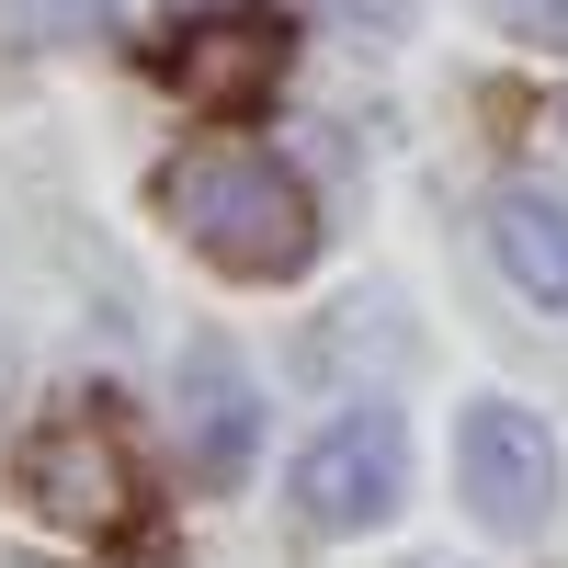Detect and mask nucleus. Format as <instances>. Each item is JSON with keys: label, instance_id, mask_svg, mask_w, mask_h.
<instances>
[{"label": "nucleus", "instance_id": "f257e3e1", "mask_svg": "<svg viewBox=\"0 0 568 568\" xmlns=\"http://www.w3.org/2000/svg\"><path fill=\"white\" fill-rule=\"evenodd\" d=\"M160 205L171 227L194 240L227 284H296L318 262V205L307 182L284 171L273 149H251V136H205V149H182L160 171Z\"/></svg>", "mask_w": 568, "mask_h": 568}, {"label": "nucleus", "instance_id": "f03ea898", "mask_svg": "<svg viewBox=\"0 0 568 568\" xmlns=\"http://www.w3.org/2000/svg\"><path fill=\"white\" fill-rule=\"evenodd\" d=\"M409 500V433H398V409H342L329 433L296 455V511L318 535H364V524H387V511Z\"/></svg>", "mask_w": 568, "mask_h": 568}, {"label": "nucleus", "instance_id": "7ed1b4c3", "mask_svg": "<svg viewBox=\"0 0 568 568\" xmlns=\"http://www.w3.org/2000/svg\"><path fill=\"white\" fill-rule=\"evenodd\" d=\"M455 489H466V511H478L489 535H546V511H557V433L535 409H511V398H478L455 420Z\"/></svg>", "mask_w": 568, "mask_h": 568}, {"label": "nucleus", "instance_id": "20e7f679", "mask_svg": "<svg viewBox=\"0 0 568 568\" xmlns=\"http://www.w3.org/2000/svg\"><path fill=\"white\" fill-rule=\"evenodd\" d=\"M23 500L45 511V524H69V535H125L136 524V466L114 444V420L103 409L45 420L34 455H23Z\"/></svg>", "mask_w": 568, "mask_h": 568}, {"label": "nucleus", "instance_id": "39448f33", "mask_svg": "<svg viewBox=\"0 0 568 568\" xmlns=\"http://www.w3.org/2000/svg\"><path fill=\"white\" fill-rule=\"evenodd\" d=\"M171 444H182V478L194 489H227L262 444V398H251V364L227 342H182L171 364Z\"/></svg>", "mask_w": 568, "mask_h": 568}, {"label": "nucleus", "instance_id": "423d86ee", "mask_svg": "<svg viewBox=\"0 0 568 568\" xmlns=\"http://www.w3.org/2000/svg\"><path fill=\"white\" fill-rule=\"evenodd\" d=\"M273 80H284V23L273 12H216L171 45V91L205 103V114H251Z\"/></svg>", "mask_w": 568, "mask_h": 568}, {"label": "nucleus", "instance_id": "0eeeda50", "mask_svg": "<svg viewBox=\"0 0 568 568\" xmlns=\"http://www.w3.org/2000/svg\"><path fill=\"white\" fill-rule=\"evenodd\" d=\"M489 251H500V273L524 284L535 307H568V194H557V182H500Z\"/></svg>", "mask_w": 568, "mask_h": 568}, {"label": "nucleus", "instance_id": "6e6552de", "mask_svg": "<svg viewBox=\"0 0 568 568\" xmlns=\"http://www.w3.org/2000/svg\"><path fill=\"white\" fill-rule=\"evenodd\" d=\"M114 23H125V0H0V45H80Z\"/></svg>", "mask_w": 568, "mask_h": 568}, {"label": "nucleus", "instance_id": "1a4fd4ad", "mask_svg": "<svg viewBox=\"0 0 568 568\" xmlns=\"http://www.w3.org/2000/svg\"><path fill=\"white\" fill-rule=\"evenodd\" d=\"M478 12H489L511 45H546V58H568V0H478Z\"/></svg>", "mask_w": 568, "mask_h": 568}, {"label": "nucleus", "instance_id": "9d476101", "mask_svg": "<svg viewBox=\"0 0 568 568\" xmlns=\"http://www.w3.org/2000/svg\"><path fill=\"white\" fill-rule=\"evenodd\" d=\"M329 12H353V23H375V34H409V0H329Z\"/></svg>", "mask_w": 568, "mask_h": 568}, {"label": "nucleus", "instance_id": "9b49d317", "mask_svg": "<svg viewBox=\"0 0 568 568\" xmlns=\"http://www.w3.org/2000/svg\"><path fill=\"white\" fill-rule=\"evenodd\" d=\"M12 568H34V557H12Z\"/></svg>", "mask_w": 568, "mask_h": 568}]
</instances>
